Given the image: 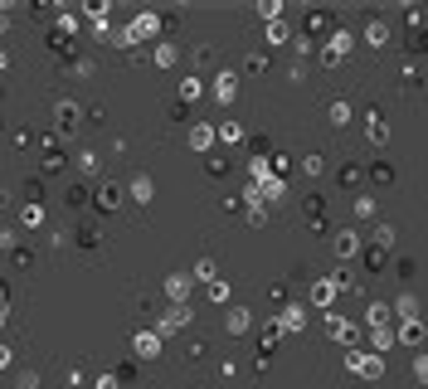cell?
Instances as JSON below:
<instances>
[{
    "label": "cell",
    "mask_w": 428,
    "mask_h": 389,
    "mask_svg": "<svg viewBox=\"0 0 428 389\" xmlns=\"http://www.w3.org/2000/svg\"><path fill=\"white\" fill-rule=\"evenodd\" d=\"M350 49H355V34H350V30H336V34H331L326 44H321V49H316V59H321V64H326V69H336V64L346 59V54H350Z\"/></svg>",
    "instance_id": "obj_1"
},
{
    "label": "cell",
    "mask_w": 428,
    "mask_h": 389,
    "mask_svg": "<svg viewBox=\"0 0 428 389\" xmlns=\"http://www.w3.org/2000/svg\"><path fill=\"white\" fill-rule=\"evenodd\" d=\"M346 370L360 375V379H380L385 375V360L374 355V351H346Z\"/></svg>",
    "instance_id": "obj_2"
},
{
    "label": "cell",
    "mask_w": 428,
    "mask_h": 389,
    "mask_svg": "<svg viewBox=\"0 0 428 389\" xmlns=\"http://www.w3.org/2000/svg\"><path fill=\"white\" fill-rule=\"evenodd\" d=\"M336 277H316L311 283V302H316V311H336Z\"/></svg>",
    "instance_id": "obj_3"
},
{
    "label": "cell",
    "mask_w": 428,
    "mask_h": 389,
    "mask_svg": "<svg viewBox=\"0 0 428 389\" xmlns=\"http://www.w3.org/2000/svg\"><path fill=\"white\" fill-rule=\"evenodd\" d=\"M331 248H336V258H341V263H350V258H360V248H365V244H360V234H355V229H336Z\"/></svg>",
    "instance_id": "obj_4"
},
{
    "label": "cell",
    "mask_w": 428,
    "mask_h": 389,
    "mask_svg": "<svg viewBox=\"0 0 428 389\" xmlns=\"http://www.w3.org/2000/svg\"><path fill=\"white\" fill-rule=\"evenodd\" d=\"M326 331H331L336 341H346V346H355V341H360V326H355V321H346L341 311H326Z\"/></svg>",
    "instance_id": "obj_5"
},
{
    "label": "cell",
    "mask_w": 428,
    "mask_h": 389,
    "mask_svg": "<svg viewBox=\"0 0 428 389\" xmlns=\"http://www.w3.org/2000/svg\"><path fill=\"white\" fill-rule=\"evenodd\" d=\"M214 97H219L224 107L239 97V73H234V69H219V73H214Z\"/></svg>",
    "instance_id": "obj_6"
},
{
    "label": "cell",
    "mask_w": 428,
    "mask_h": 389,
    "mask_svg": "<svg viewBox=\"0 0 428 389\" xmlns=\"http://www.w3.org/2000/svg\"><path fill=\"white\" fill-rule=\"evenodd\" d=\"M253 190H258V200H268V204H283V200H287V180H283V176H268V180H258Z\"/></svg>",
    "instance_id": "obj_7"
},
{
    "label": "cell",
    "mask_w": 428,
    "mask_h": 389,
    "mask_svg": "<svg viewBox=\"0 0 428 389\" xmlns=\"http://www.w3.org/2000/svg\"><path fill=\"white\" fill-rule=\"evenodd\" d=\"M394 331H399V346H423V321L418 316H404Z\"/></svg>",
    "instance_id": "obj_8"
},
{
    "label": "cell",
    "mask_w": 428,
    "mask_h": 389,
    "mask_svg": "<svg viewBox=\"0 0 428 389\" xmlns=\"http://www.w3.org/2000/svg\"><path fill=\"white\" fill-rule=\"evenodd\" d=\"M160 341H166L160 331H141L132 346H136V355H141V360H156V355H160Z\"/></svg>",
    "instance_id": "obj_9"
},
{
    "label": "cell",
    "mask_w": 428,
    "mask_h": 389,
    "mask_svg": "<svg viewBox=\"0 0 428 389\" xmlns=\"http://www.w3.org/2000/svg\"><path fill=\"white\" fill-rule=\"evenodd\" d=\"M365 321H370V326H394L399 316H394V307H390V302H370V311H365Z\"/></svg>",
    "instance_id": "obj_10"
},
{
    "label": "cell",
    "mask_w": 428,
    "mask_h": 389,
    "mask_svg": "<svg viewBox=\"0 0 428 389\" xmlns=\"http://www.w3.org/2000/svg\"><path fill=\"white\" fill-rule=\"evenodd\" d=\"M253 326V316H248V307H234L229 316H224V331H229V336H243V331Z\"/></svg>",
    "instance_id": "obj_11"
},
{
    "label": "cell",
    "mask_w": 428,
    "mask_h": 389,
    "mask_svg": "<svg viewBox=\"0 0 428 389\" xmlns=\"http://www.w3.org/2000/svg\"><path fill=\"white\" fill-rule=\"evenodd\" d=\"M214 141H219V132H214L209 122H200V127H190V146H195V151H209Z\"/></svg>",
    "instance_id": "obj_12"
},
{
    "label": "cell",
    "mask_w": 428,
    "mask_h": 389,
    "mask_svg": "<svg viewBox=\"0 0 428 389\" xmlns=\"http://www.w3.org/2000/svg\"><path fill=\"white\" fill-rule=\"evenodd\" d=\"M365 137H370L374 146H385V141H390V122H385L380 113H370V122H365Z\"/></svg>",
    "instance_id": "obj_13"
},
{
    "label": "cell",
    "mask_w": 428,
    "mask_h": 389,
    "mask_svg": "<svg viewBox=\"0 0 428 389\" xmlns=\"http://www.w3.org/2000/svg\"><path fill=\"white\" fill-rule=\"evenodd\" d=\"M127 30H132V39H151V34H160V20L156 15H136Z\"/></svg>",
    "instance_id": "obj_14"
},
{
    "label": "cell",
    "mask_w": 428,
    "mask_h": 389,
    "mask_svg": "<svg viewBox=\"0 0 428 389\" xmlns=\"http://www.w3.org/2000/svg\"><path fill=\"white\" fill-rule=\"evenodd\" d=\"M370 346H374V351L399 346V331H394V326H374V331H370Z\"/></svg>",
    "instance_id": "obj_15"
},
{
    "label": "cell",
    "mask_w": 428,
    "mask_h": 389,
    "mask_svg": "<svg viewBox=\"0 0 428 389\" xmlns=\"http://www.w3.org/2000/svg\"><path fill=\"white\" fill-rule=\"evenodd\" d=\"M278 326H283V331H302V326H307V307H283Z\"/></svg>",
    "instance_id": "obj_16"
},
{
    "label": "cell",
    "mask_w": 428,
    "mask_h": 389,
    "mask_svg": "<svg viewBox=\"0 0 428 389\" xmlns=\"http://www.w3.org/2000/svg\"><path fill=\"white\" fill-rule=\"evenodd\" d=\"M365 44H370V49H385V44H390V25H385V20H374V25L365 30Z\"/></svg>",
    "instance_id": "obj_17"
},
{
    "label": "cell",
    "mask_w": 428,
    "mask_h": 389,
    "mask_svg": "<svg viewBox=\"0 0 428 389\" xmlns=\"http://www.w3.org/2000/svg\"><path fill=\"white\" fill-rule=\"evenodd\" d=\"M350 117H355V107H350L346 97H336V102H331V127H350Z\"/></svg>",
    "instance_id": "obj_18"
},
{
    "label": "cell",
    "mask_w": 428,
    "mask_h": 389,
    "mask_svg": "<svg viewBox=\"0 0 428 389\" xmlns=\"http://www.w3.org/2000/svg\"><path fill=\"white\" fill-rule=\"evenodd\" d=\"M263 39H268V49H283V44L292 39V30H287V25L278 20V25H268V34H263Z\"/></svg>",
    "instance_id": "obj_19"
},
{
    "label": "cell",
    "mask_w": 428,
    "mask_h": 389,
    "mask_svg": "<svg viewBox=\"0 0 428 389\" xmlns=\"http://www.w3.org/2000/svg\"><path fill=\"white\" fill-rule=\"evenodd\" d=\"M214 132H219V141H224V146H239V141H243V127H239V122H219Z\"/></svg>",
    "instance_id": "obj_20"
},
{
    "label": "cell",
    "mask_w": 428,
    "mask_h": 389,
    "mask_svg": "<svg viewBox=\"0 0 428 389\" xmlns=\"http://www.w3.org/2000/svg\"><path fill=\"white\" fill-rule=\"evenodd\" d=\"M97 204H102V209H117V204H122V185H102V190H97Z\"/></svg>",
    "instance_id": "obj_21"
},
{
    "label": "cell",
    "mask_w": 428,
    "mask_h": 389,
    "mask_svg": "<svg viewBox=\"0 0 428 389\" xmlns=\"http://www.w3.org/2000/svg\"><path fill=\"white\" fill-rule=\"evenodd\" d=\"M258 15H263L268 25H278V20H283V0H263V5H258Z\"/></svg>",
    "instance_id": "obj_22"
},
{
    "label": "cell",
    "mask_w": 428,
    "mask_h": 389,
    "mask_svg": "<svg viewBox=\"0 0 428 389\" xmlns=\"http://www.w3.org/2000/svg\"><path fill=\"white\" fill-rule=\"evenodd\" d=\"M195 97H204V83L200 78H185L180 83V102H195Z\"/></svg>",
    "instance_id": "obj_23"
},
{
    "label": "cell",
    "mask_w": 428,
    "mask_h": 389,
    "mask_svg": "<svg viewBox=\"0 0 428 389\" xmlns=\"http://www.w3.org/2000/svg\"><path fill=\"white\" fill-rule=\"evenodd\" d=\"M132 200H136V204L151 200V176H136V180H132Z\"/></svg>",
    "instance_id": "obj_24"
},
{
    "label": "cell",
    "mask_w": 428,
    "mask_h": 389,
    "mask_svg": "<svg viewBox=\"0 0 428 389\" xmlns=\"http://www.w3.org/2000/svg\"><path fill=\"white\" fill-rule=\"evenodd\" d=\"M190 277H195V283H214V258H200Z\"/></svg>",
    "instance_id": "obj_25"
},
{
    "label": "cell",
    "mask_w": 428,
    "mask_h": 389,
    "mask_svg": "<svg viewBox=\"0 0 428 389\" xmlns=\"http://www.w3.org/2000/svg\"><path fill=\"white\" fill-rule=\"evenodd\" d=\"M166 292H171V297H176V307H185V302H180V297H185V292H190V277H171V283H166Z\"/></svg>",
    "instance_id": "obj_26"
},
{
    "label": "cell",
    "mask_w": 428,
    "mask_h": 389,
    "mask_svg": "<svg viewBox=\"0 0 428 389\" xmlns=\"http://www.w3.org/2000/svg\"><path fill=\"white\" fill-rule=\"evenodd\" d=\"M151 59H156L160 69H171V64H176V44H156V54H151Z\"/></svg>",
    "instance_id": "obj_27"
},
{
    "label": "cell",
    "mask_w": 428,
    "mask_h": 389,
    "mask_svg": "<svg viewBox=\"0 0 428 389\" xmlns=\"http://www.w3.org/2000/svg\"><path fill=\"white\" fill-rule=\"evenodd\" d=\"M302 171H307V176L316 180L321 171H326V156H302Z\"/></svg>",
    "instance_id": "obj_28"
},
{
    "label": "cell",
    "mask_w": 428,
    "mask_h": 389,
    "mask_svg": "<svg viewBox=\"0 0 428 389\" xmlns=\"http://www.w3.org/2000/svg\"><path fill=\"white\" fill-rule=\"evenodd\" d=\"M414 379H418V384H428V351H418V355H414Z\"/></svg>",
    "instance_id": "obj_29"
},
{
    "label": "cell",
    "mask_w": 428,
    "mask_h": 389,
    "mask_svg": "<svg viewBox=\"0 0 428 389\" xmlns=\"http://www.w3.org/2000/svg\"><path fill=\"white\" fill-rule=\"evenodd\" d=\"M20 219H25L29 229H39V224H44V209H39V204H25V214H20Z\"/></svg>",
    "instance_id": "obj_30"
},
{
    "label": "cell",
    "mask_w": 428,
    "mask_h": 389,
    "mask_svg": "<svg viewBox=\"0 0 428 389\" xmlns=\"http://www.w3.org/2000/svg\"><path fill=\"white\" fill-rule=\"evenodd\" d=\"M374 244L390 248V244H394V224H374Z\"/></svg>",
    "instance_id": "obj_31"
},
{
    "label": "cell",
    "mask_w": 428,
    "mask_h": 389,
    "mask_svg": "<svg viewBox=\"0 0 428 389\" xmlns=\"http://www.w3.org/2000/svg\"><path fill=\"white\" fill-rule=\"evenodd\" d=\"M370 176H374V185H390V180H394V171H390L385 161H374V171H370Z\"/></svg>",
    "instance_id": "obj_32"
},
{
    "label": "cell",
    "mask_w": 428,
    "mask_h": 389,
    "mask_svg": "<svg viewBox=\"0 0 428 389\" xmlns=\"http://www.w3.org/2000/svg\"><path fill=\"white\" fill-rule=\"evenodd\" d=\"M209 302H229V283H219V277H214V283H209Z\"/></svg>",
    "instance_id": "obj_33"
},
{
    "label": "cell",
    "mask_w": 428,
    "mask_h": 389,
    "mask_svg": "<svg viewBox=\"0 0 428 389\" xmlns=\"http://www.w3.org/2000/svg\"><path fill=\"white\" fill-rule=\"evenodd\" d=\"M326 25H331V15H321V10L307 15V30H326Z\"/></svg>",
    "instance_id": "obj_34"
},
{
    "label": "cell",
    "mask_w": 428,
    "mask_h": 389,
    "mask_svg": "<svg viewBox=\"0 0 428 389\" xmlns=\"http://www.w3.org/2000/svg\"><path fill=\"white\" fill-rule=\"evenodd\" d=\"M248 219H253V224H268V209L258 200H248Z\"/></svg>",
    "instance_id": "obj_35"
},
{
    "label": "cell",
    "mask_w": 428,
    "mask_h": 389,
    "mask_svg": "<svg viewBox=\"0 0 428 389\" xmlns=\"http://www.w3.org/2000/svg\"><path fill=\"white\" fill-rule=\"evenodd\" d=\"M355 214H360V219H370V214H374V200H370V195H360V200H355Z\"/></svg>",
    "instance_id": "obj_36"
},
{
    "label": "cell",
    "mask_w": 428,
    "mask_h": 389,
    "mask_svg": "<svg viewBox=\"0 0 428 389\" xmlns=\"http://www.w3.org/2000/svg\"><path fill=\"white\" fill-rule=\"evenodd\" d=\"M341 185H360V165H346V171H341Z\"/></svg>",
    "instance_id": "obj_37"
},
{
    "label": "cell",
    "mask_w": 428,
    "mask_h": 389,
    "mask_svg": "<svg viewBox=\"0 0 428 389\" xmlns=\"http://www.w3.org/2000/svg\"><path fill=\"white\" fill-rule=\"evenodd\" d=\"M97 389H117V375H102V379H97Z\"/></svg>",
    "instance_id": "obj_38"
},
{
    "label": "cell",
    "mask_w": 428,
    "mask_h": 389,
    "mask_svg": "<svg viewBox=\"0 0 428 389\" xmlns=\"http://www.w3.org/2000/svg\"><path fill=\"white\" fill-rule=\"evenodd\" d=\"M5 365H10V346H5V341H0V370H5Z\"/></svg>",
    "instance_id": "obj_39"
},
{
    "label": "cell",
    "mask_w": 428,
    "mask_h": 389,
    "mask_svg": "<svg viewBox=\"0 0 428 389\" xmlns=\"http://www.w3.org/2000/svg\"><path fill=\"white\" fill-rule=\"evenodd\" d=\"M5 321H10V307H5V302H0V331H5Z\"/></svg>",
    "instance_id": "obj_40"
},
{
    "label": "cell",
    "mask_w": 428,
    "mask_h": 389,
    "mask_svg": "<svg viewBox=\"0 0 428 389\" xmlns=\"http://www.w3.org/2000/svg\"><path fill=\"white\" fill-rule=\"evenodd\" d=\"M0 69H5V54H0Z\"/></svg>",
    "instance_id": "obj_41"
}]
</instances>
